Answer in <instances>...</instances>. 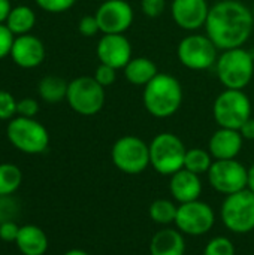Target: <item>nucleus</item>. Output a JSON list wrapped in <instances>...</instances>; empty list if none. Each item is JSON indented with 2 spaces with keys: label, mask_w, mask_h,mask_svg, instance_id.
I'll list each match as a JSON object with an SVG mask.
<instances>
[{
  "label": "nucleus",
  "mask_w": 254,
  "mask_h": 255,
  "mask_svg": "<svg viewBox=\"0 0 254 255\" xmlns=\"http://www.w3.org/2000/svg\"><path fill=\"white\" fill-rule=\"evenodd\" d=\"M254 28L252 9L240 0H220L210 7L207 36L220 51L243 48Z\"/></svg>",
  "instance_id": "f257e3e1"
},
{
  "label": "nucleus",
  "mask_w": 254,
  "mask_h": 255,
  "mask_svg": "<svg viewBox=\"0 0 254 255\" xmlns=\"http://www.w3.org/2000/svg\"><path fill=\"white\" fill-rule=\"evenodd\" d=\"M142 102L151 117L160 120L169 118L181 108L183 87L175 76L159 73L144 87Z\"/></svg>",
  "instance_id": "f03ea898"
},
{
  "label": "nucleus",
  "mask_w": 254,
  "mask_h": 255,
  "mask_svg": "<svg viewBox=\"0 0 254 255\" xmlns=\"http://www.w3.org/2000/svg\"><path fill=\"white\" fill-rule=\"evenodd\" d=\"M217 78L228 90H244L254 76L253 54L244 48H234L223 51L219 55Z\"/></svg>",
  "instance_id": "7ed1b4c3"
},
{
  "label": "nucleus",
  "mask_w": 254,
  "mask_h": 255,
  "mask_svg": "<svg viewBox=\"0 0 254 255\" xmlns=\"http://www.w3.org/2000/svg\"><path fill=\"white\" fill-rule=\"evenodd\" d=\"M6 137L13 148L30 155L45 152L49 145V133L43 124L34 118H24L18 115L9 120Z\"/></svg>",
  "instance_id": "20e7f679"
},
{
  "label": "nucleus",
  "mask_w": 254,
  "mask_h": 255,
  "mask_svg": "<svg viewBox=\"0 0 254 255\" xmlns=\"http://www.w3.org/2000/svg\"><path fill=\"white\" fill-rule=\"evenodd\" d=\"M150 145V166L163 176H171L184 167L186 146L183 140L169 131L159 133Z\"/></svg>",
  "instance_id": "39448f33"
},
{
  "label": "nucleus",
  "mask_w": 254,
  "mask_h": 255,
  "mask_svg": "<svg viewBox=\"0 0 254 255\" xmlns=\"http://www.w3.org/2000/svg\"><path fill=\"white\" fill-rule=\"evenodd\" d=\"M213 115L220 127L240 130L252 118V102L243 90L225 88L214 100Z\"/></svg>",
  "instance_id": "423d86ee"
},
{
  "label": "nucleus",
  "mask_w": 254,
  "mask_h": 255,
  "mask_svg": "<svg viewBox=\"0 0 254 255\" xmlns=\"http://www.w3.org/2000/svg\"><path fill=\"white\" fill-rule=\"evenodd\" d=\"M66 100L73 112L93 117L105 105V88L93 76H79L69 82Z\"/></svg>",
  "instance_id": "0eeeda50"
},
{
  "label": "nucleus",
  "mask_w": 254,
  "mask_h": 255,
  "mask_svg": "<svg viewBox=\"0 0 254 255\" xmlns=\"http://www.w3.org/2000/svg\"><path fill=\"white\" fill-rule=\"evenodd\" d=\"M111 158L123 173L139 175L150 166V145L138 136H123L114 142Z\"/></svg>",
  "instance_id": "6e6552de"
},
{
  "label": "nucleus",
  "mask_w": 254,
  "mask_h": 255,
  "mask_svg": "<svg viewBox=\"0 0 254 255\" xmlns=\"http://www.w3.org/2000/svg\"><path fill=\"white\" fill-rule=\"evenodd\" d=\"M220 217L225 227L237 235H246L254 230V193L243 190L226 196Z\"/></svg>",
  "instance_id": "1a4fd4ad"
},
{
  "label": "nucleus",
  "mask_w": 254,
  "mask_h": 255,
  "mask_svg": "<svg viewBox=\"0 0 254 255\" xmlns=\"http://www.w3.org/2000/svg\"><path fill=\"white\" fill-rule=\"evenodd\" d=\"M219 48L205 34L186 36L177 48L180 63L190 70H207L217 63Z\"/></svg>",
  "instance_id": "9d476101"
},
{
  "label": "nucleus",
  "mask_w": 254,
  "mask_h": 255,
  "mask_svg": "<svg viewBox=\"0 0 254 255\" xmlns=\"http://www.w3.org/2000/svg\"><path fill=\"white\" fill-rule=\"evenodd\" d=\"M207 175L210 185L225 196L247 190V167L237 158L214 160Z\"/></svg>",
  "instance_id": "9b49d317"
},
{
  "label": "nucleus",
  "mask_w": 254,
  "mask_h": 255,
  "mask_svg": "<svg viewBox=\"0 0 254 255\" xmlns=\"http://www.w3.org/2000/svg\"><path fill=\"white\" fill-rule=\"evenodd\" d=\"M216 223L214 209L201 200L181 203L178 206L175 227L187 236H204L208 233Z\"/></svg>",
  "instance_id": "f8f14e48"
},
{
  "label": "nucleus",
  "mask_w": 254,
  "mask_h": 255,
  "mask_svg": "<svg viewBox=\"0 0 254 255\" xmlns=\"http://www.w3.org/2000/svg\"><path fill=\"white\" fill-rule=\"evenodd\" d=\"M100 33L124 34L135 19V12L126 0H105L94 13Z\"/></svg>",
  "instance_id": "ddd939ff"
},
{
  "label": "nucleus",
  "mask_w": 254,
  "mask_h": 255,
  "mask_svg": "<svg viewBox=\"0 0 254 255\" xmlns=\"http://www.w3.org/2000/svg\"><path fill=\"white\" fill-rule=\"evenodd\" d=\"M97 58L102 64L114 69H124L126 64L133 58L132 45L124 34H103L96 48Z\"/></svg>",
  "instance_id": "4468645a"
},
{
  "label": "nucleus",
  "mask_w": 254,
  "mask_h": 255,
  "mask_svg": "<svg viewBox=\"0 0 254 255\" xmlns=\"http://www.w3.org/2000/svg\"><path fill=\"white\" fill-rule=\"evenodd\" d=\"M210 13L207 0H172L171 15L174 22L187 31L199 30L205 25Z\"/></svg>",
  "instance_id": "2eb2a0df"
},
{
  "label": "nucleus",
  "mask_w": 254,
  "mask_h": 255,
  "mask_svg": "<svg viewBox=\"0 0 254 255\" xmlns=\"http://www.w3.org/2000/svg\"><path fill=\"white\" fill-rule=\"evenodd\" d=\"M46 51L43 42L37 36L28 33L22 36H15L9 57L21 69H34L43 63Z\"/></svg>",
  "instance_id": "dca6fc26"
},
{
  "label": "nucleus",
  "mask_w": 254,
  "mask_h": 255,
  "mask_svg": "<svg viewBox=\"0 0 254 255\" xmlns=\"http://www.w3.org/2000/svg\"><path fill=\"white\" fill-rule=\"evenodd\" d=\"M244 139L240 130L220 127L208 142V151L214 160H234L243 149Z\"/></svg>",
  "instance_id": "f3484780"
},
{
  "label": "nucleus",
  "mask_w": 254,
  "mask_h": 255,
  "mask_svg": "<svg viewBox=\"0 0 254 255\" xmlns=\"http://www.w3.org/2000/svg\"><path fill=\"white\" fill-rule=\"evenodd\" d=\"M169 191H171V196L180 205L199 200V197L202 194L201 176L183 167L181 170H178L174 175H171Z\"/></svg>",
  "instance_id": "a211bd4d"
},
{
  "label": "nucleus",
  "mask_w": 254,
  "mask_h": 255,
  "mask_svg": "<svg viewBox=\"0 0 254 255\" xmlns=\"http://www.w3.org/2000/svg\"><path fill=\"white\" fill-rule=\"evenodd\" d=\"M186 241L178 229L165 227L159 230L150 242V255H184Z\"/></svg>",
  "instance_id": "6ab92c4d"
},
{
  "label": "nucleus",
  "mask_w": 254,
  "mask_h": 255,
  "mask_svg": "<svg viewBox=\"0 0 254 255\" xmlns=\"http://www.w3.org/2000/svg\"><path fill=\"white\" fill-rule=\"evenodd\" d=\"M16 250L22 255H45L49 242L46 233L33 224H25L19 227L18 238L15 241Z\"/></svg>",
  "instance_id": "aec40b11"
},
{
  "label": "nucleus",
  "mask_w": 254,
  "mask_h": 255,
  "mask_svg": "<svg viewBox=\"0 0 254 255\" xmlns=\"http://www.w3.org/2000/svg\"><path fill=\"white\" fill-rule=\"evenodd\" d=\"M123 70L126 81L136 87H145L159 75L156 63L148 57H133Z\"/></svg>",
  "instance_id": "412c9836"
},
{
  "label": "nucleus",
  "mask_w": 254,
  "mask_h": 255,
  "mask_svg": "<svg viewBox=\"0 0 254 255\" xmlns=\"http://www.w3.org/2000/svg\"><path fill=\"white\" fill-rule=\"evenodd\" d=\"M7 28L15 34V36H22V34H28L34 24H36V13L34 10L27 6V4H18L15 7H12L6 22Z\"/></svg>",
  "instance_id": "4be33fe9"
},
{
  "label": "nucleus",
  "mask_w": 254,
  "mask_h": 255,
  "mask_svg": "<svg viewBox=\"0 0 254 255\" xmlns=\"http://www.w3.org/2000/svg\"><path fill=\"white\" fill-rule=\"evenodd\" d=\"M67 85L69 82H66L63 78L55 75H48L39 81L37 94L46 103H58L66 99Z\"/></svg>",
  "instance_id": "5701e85b"
},
{
  "label": "nucleus",
  "mask_w": 254,
  "mask_h": 255,
  "mask_svg": "<svg viewBox=\"0 0 254 255\" xmlns=\"http://www.w3.org/2000/svg\"><path fill=\"white\" fill-rule=\"evenodd\" d=\"M177 212H178V206L168 200V199H157L150 205L148 214L153 223L159 224V226H169V224H175L177 220Z\"/></svg>",
  "instance_id": "b1692460"
},
{
  "label": "nucleus",
  "mask_w": 254,
  "mask_h": 255,
  "mask_svg": "<svg viewBox=\"0 0 254 255\" xmlns=\"http://www.w3.org/2000/svg\"><path fill=\"white\" fill-rule=\"evenodd\" d=\"M22 184V172L16 164H0V194L13 196Z\"/></svg>",
  "instance_id": "393cba45"
},
{
  "label": "nucleus",
  "mask_w": 254,
  "mask_h": 255,
  "mask_svg": "<svg viewBox=\"0 0 254 255\" xmlns=\"http://www.w3.org/2000/svg\"><path fill=\"white\" fill-rule=\"evenodd\" d=\"M213 155L210 151H205L202 148H192L187 149L186 158H184V169L196 173V175H204L208 173V170L213 166Z\"/></svg>",
  "instance_id": "a878e982"
},
{
  "label": "nucleus",
  "mask_w": 254,
  "mask_h": 255,
  "mask_svg": "<svg viewBox=\"0 0 254 255\" xmlns=\"http://www.w3.org/2000/svg\"><path fill=\"white\" fill-rule=\"evenodd\" d=\"M21 212V205L13 196L0 194V224L15 221Z\"/></svg>",
  "instance_id": "bb28decb"
},
{
  "label": "nucleus",
  "mask_w": 254,
  "mask_h": 255,
  "mask_svg": "<svg viewBox=\"0 0 254 255\" xmlns=\"http://www.w3.org/2000/svg\"><path fill=\"white\" fill-rule=\"evenodd\" d=\"M204 255H235V247L229 238L217 236L207 244Z\"/></svg>",
  "instance_id": "cd10ccee"
},
{
  "label": "nucleus",
  "mask_w": 254,
  "mask_h": 255,
  "mask_svg": "<svg viewBox=\"0 0 254 255\" xmlns=\"http://www.w3.org/2000/svg\"><path fill=\"white\" fill-rule=\"evenodd\" d=\"M16 103L15 97L6 91L0 90V121H7L16 117Z\"/></svg>",
  "instance_id": "c85d7f7f"
},
{
  "label": "nucleus",
  "mask_w": 254,
  "mask_h": 255,
  "mask_svg": "<svg viewBox=\"0 0 254 255\" xmlns=\"http://www.w3.org/2000/svg\"><path fill=\"white\" fill-rule=\"evenodd\" d=\"M36 4L49 13H63L69 10L76 0H34Z\"/></svg>",
  "instance_id": "c756f323"
},
{
  "label": "nucleus",
  "mask_w": 254,
  "mask_h": 255,
  "mask_svg": "<svg viewBox=\"0 0 254 255\" xmlns=\"http://www.w3.org/2000/svg\"><path fill=\"white\" fill-rule=\"evenodd\" d=\"M103 88L112 85L117 79V69L111 67V66H106V64H99L96 67V72H94V76H93Z\"/></svg>",
  "instance_id": "7c9ffc66"
},
{
  "label": "nucleus",
  "mask_w": 254,
  "mask_h": 255,
  "mask_svg": "<svg viewBox=\"0 0 254 255\" xmlns=\"http://www.w3.org/2000/svg\"><path fill=\"white\" fill-rule=\"evenodd\" d=\"M39 112V103L36 99L31 97H24L19 99L16 103V115L24 117V118H34Z\"/></svg>",
  "instance_id": "2f4dec72"
},
{
  "label": "nucleus",
  "mask_w": 254,
  "mask_h": 255,
  "mask_svg": "<svg viewBox=\"0 0 254 255\" xmlns=\"http://www.w3.org/2000/svg\"><path fill=\"white\" fill-rule=\"evenodd\" d=\"M13 40H15V34L7 28L6 24H0V60L10 55Z\"/></svg>",
  "instance_id": "473e14b6"
},
{
  "label": "nucleus",
  "mask_w": 254,
  "mask_h": 255,
  "mask_svg": "<svg viewBox=\"0 0 254 255\" xmlns=\"http://www.w3.org/2000/svg\"><path fill=\"white\" fill-rule=\"evenodd\" d=\"M78 31H79L82 36H85V37H93V36H96V34L100 31L99 22H97L96 16H94V15H85V16H82V18L79 19V22H78Z\"/></svg>",
  "instance_id": "72a5a7b5"
},
{
  "label": "nucleus",
  "mask_w": 254,
  "mask_h": 255,
  "mask_svg": "<svg viewBox=\"0 0 254 255\" xmlns=\"http://www.w3.org/2000/svg\"><path fill=\"white\" fill-rule=\"evenodd\" d=\"M166 9V0H141V10L150 18L160 16Z\"/></svg>",
  "instance_id": "f704fd0d"
},
{
  "label": "nucleus",
  "mask_w": 254,
  "mask_h": 255,
  "mask_svg": "<svg viewBox=\"0 0 254 255\" xmlns=\"http://www.w3.org/2000/svg\"><path fill=\"white\" fill-rule=\"evenodd\" d=\"M18 233H19V226L15 221H7L0 224V239L3 242L15 244Z\"/></svg>",
  "instance_id": "c9c22d12"
},
{
  "label": "nucleus",
  "mask_w": 254,
  "mask_h": 255,
  "mask_svg": "<svg viewBox=\"0 0 254 255\" xmlns=\"http://www.w3.org/2000/svg\"><path fill=\"white\" fill-rule=\"evenodd\" d=\"M244 140H254V118H249L240 128Z\"/></svg>",
  "instance_id": "e433bc0d"
},
{
  "label": "nucleus",
  "mask_w": 254,
  "mask_h": 255,
  "mask_svg": "<svg viewBox=\"0 0 254 255\" xmlns=\"http://www.w3.org/2000/svg\"><path fill=\"white\" fill-rule=\"evenodd\" d=\"M12 10L10 0H0V24H4Z\"/></svg>",
  "instance_id": "4c0bfd02"
},
{
  "label": "nucleus",
  "mask_w": 254,
  "mask_h": 255,
  "mask_svg": "<svg viewBox=\"0 0 254 255\" xmlns=\"http://www.w3.org/2000/svg\"><path fill=\"white\" fill-rule=\"evenodd\" d=\"M247 190L254 193V163L247 169Z\"/></svg>",
  "instance_id": "58836bf2"
},
{
  "label": "nucleus",
  "mask_w": 254,
  "mask_h": 255,
  "mask_svg": "<svg viewBox=\"0 0 254 255\" xmlns=\"http://www.w3.org/2000/svg\"><path fill=\"white\" fill-rule=\"evenodd\" d=\"M63 255H90L88 253L82 251V250H69L67 253H64Z\"/></svg>",
  "instance_id": "ea45409f"
},
{
  "label": "nucleus",
  "mask_w": 254,
  "mask_h": 255,
  "mask_svg": "<svg viewBox=\"0 0 254 255\" xmlns=\"http://www.w3.org/2000/svg\"><path fill=\"white\" fill-rule=\"evenodd\" d=\"M252 13H253V19H254V4H253V7H252Z\"/></svg>",
  "instance_id": "a19ab883"
}]
</instances>
